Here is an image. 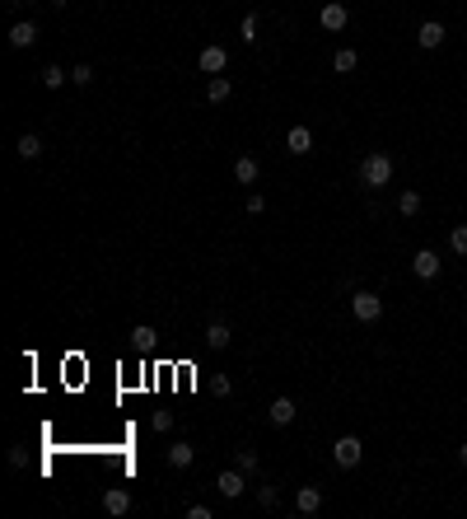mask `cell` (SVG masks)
Instances as JSON below:
<instances>
[{
	"label": "cell",
	"mask_w": 467,
	"mask_h": 519,
	"mask_svg": "<svg viewBox=\"0 0 467 519\" xmlns=\"http://www.w3.org/2000/svg\"><path fill=\"white\" fill-rule=\"evenodd\" d=\"M360 182H365V187H388V182H392V155H383V150L365 155V164H360Z\"/></svg>",
	"instance_id": "obj_1"
},
{
	"label": "cell",
	"mask_w": 467,
	"mask_h": 519,
	"mask_svg": "<svg viewBox=\"0 0 467 519\" xmlns=\"http://www.w3.org/2000/svg\"><path fill=\"white\" fill-rule=\"evenodd\" d=\"M285 150H290V155H309V150H313V131H309V126H290Z\"/></svg>",
	"instance_id": "obj_13"
},
{
	"label": "cell",
	"mask_w": 467,
	"mask_h": 519,
	"mask_svg": "<svg viewBox=\"0 0 467 519\" xmlns=\"http://www.w3.org/2000/svg\"><path fill=\"white\" fill-rule=\"evenodd\" d=\"M234 468L238 473H257V449H238L234 454Z\"/></svg>",
	"instance_id": "obj_22"
},
{
	"label": "cell",
	"mask_w": 467,
	"mask_h": 519,
	"mask_svg": "<svg viewBox=\"0 0 467 519\" xmlns=\"http://www.w3.org/2000/svg\"><path fill=\"white\" fill-rule=\"evenodd\" d=\"M155 430H173V412H155Z\"/></svg>",
	"instance_id": "obj_30"
},
{
	"label": "cell",
	"mask_w": 467,
	"mask_h": 519,
	"mask_svg": "<svg viewBox=\"0 0 467 519\" xmlns=\"http://www.w3.org/2000/svg\"><path fill=\"white\" fill-rule=\"evenodd\" d=\"M243 477H248V473H238V468H224V473L215 477V486H220V496H224V501H238V496H243V486H248Z\"/></svg>",
	"instance_id": "obj_6"
},
{
	"label": "cell",
	"mask_w": 467,
	"mask_h": 519,
	"mask_svg": "<svg viewBox=\"0 0 467 519\" xmlns=\"http://www.w3.org/2000/svg\"><path fill=\"white\" fill-rule=\"evenodd\" d=\"M14 150H19V159H38V155H43V136L23 131L19 141H14Z\"/></svg>",
	"instance_id": "obj_17"
},
{
	"label": "cell",
	"mask_w": 467,
	"mask_h": 519,
	"mask_svg": "<svg viewBox=\"0 0 467 519\" xmlns=\"http://www.w3.org/2000/svg\"><path fill=\"white\" fill-rule=\"evenodd\" d=\"M197 66L206 70V75H224V66H229V52H224L220 43H215V47H201V57H197Z\"/></svg>",
	"instance_id": "obj_5"
},
{
	"label": "cell",
	"mask_w": 467,
	"mask_h": 519,
	"mask_svg": "<svg viewBox=\"0 0 467 519\" xmlns=\"http://www.w3.org/2000/svg\"><path fill=\"white\" fill-rule=\"evenodd\" d=\"M412 271L421 276V281H434V276H439V253H434V248H421V253L412 258Z\"/></svg>",
	"instance_id": "obj_8"
},
{
	"label": "cell",
	"mask_w": 467,
	"mask_h": 519,
	"mask_svg": "<svg viewBox=\"0 0 467 519\" xmlns=\"http://www.w3.org/2000/svg\"><path fill=\"white\" fill-rule=\"evenodd\" d=\"M449 248L467 258V225H454V234H449Z\"/></svg>",
	"instance_id": "obj_24"
},
{
	"label": "cell",
	"mask_w": 467,
	"mask_h": 519,
	"mask_svg": "<svg viewBox=\"0 0 467 519\" xmlns=\"http://www.w3.org/2000/svg\"><path fill=\"white\" fill-rule=\"evenodd\" d=\"M33 43H38V23L33 19H19L10 28V47H19V52H23V47H33Z\"/></svg>",
	"instance_id": "obj_12"
},
{
	"label": "cell",
	"mask_w": 467,
	"mask_h": 519,
	"mask_svg": "<svg viewBox=\"0 0 467 519\" xmlns=\"http://www.w3.org/2000/svg\"><path fill=\"white\" fill-rule=\"evenodd\" d=\"M229 94H234V84L224 75H211V84H206V99L211 103H229Z\"/></svg>",
	"instance_id": "obj_18"
},
{
	"label": "cell",
	"mask_w": 467,
	"mask_h": 519,
	"mask_svg": "<svg viewBox=\"0 0 467 519\" xmlns=\"http://www.w3.org/2000/svg\"><path fill=\"white\" fill-rule=\"evenodd\" d=\"M295 510H300V515H318V510H323V486H300V491H295Z\"/></svg>",
	"instance_id": "obj_7"
},
{
	"label": "cell",
	"mask_w": 467,
	"mask_h": 519,
	"mask_svg": "<svg viewBox=\"0 0 467 519\" xmlns=\"http://www.w3.org/2000/svg\"><path fill=\"white\" fill-rule=\"evenodd\" d=\"M243 43H257V14H243Z\"/></svg>",
	"instance_id": "obj_27"
},
{
	"label": "cell",
	"mask_w": 467,
	"mask_h": 519,
	"mask_svg": "<svg viewBox=\"0 0 467 519\" xmlns=\"http://www.w3.org/2000/svg\"><path fill=\"white\" fill-rule=\"evenodd\" d=\"M131 342H136V346H141V351H150V346H155V342H159V332H155V327H150V323H141V327H136V332H131Z\"/></svg>",
	"instance_id": "obj_20"
},
{
	"label": "cell",
	"mask_w": 467,
	"mask_h": 519,
	"mask_svg": "<svg viewBox=\"0 0 467 519\" xmlns=\"http://www.w3.org/2000/svg\"><path fill=\"white\" fill-rule=\"evenodd\" d=\"M458 463H463V468H467V444H458Z\"/></svg>",
	"instance_id": "obj_33"
},
{
	"label": "cell",
	"mask_w": 467,
	"mask_h": 519,
	"mask_svg": "<svg viewBox=\"0 0 467 519\" xmlns=\"http://www.w3.org/2000/svg\"><path fill=\"white\" fill-rule=\"evenodd\" d=\"M168 468H192V459H197V449H192L187 440H178V444H168Z\"/></svg>",
	"instance_id": "obj_14"
},
{
	"label": "cell",
	"mask_w": 467,
	"mask_h": 519,
	"mask_svg": "<svg viewBox=\"0 0 467 519\" xmlns=\"http://www.w3.org/2000/svg\"><path fill=\"white\" fill-rule=\"evenodd\" d=\"M257 173H262V164H257L253 155H238V159H234V178H238V182H257Z\"/></svg>",
	"instance_id": "obj_16"
},
{
	"label": "cell",
	"mask_w": 467,
	"mask_h": 519,
	"mask_svg": "<svg viewBox=\"0 0 467 519\" xmlns=\"http://www.w3.org/2000/svg\"><path fill=\"white\" fill-rule=\"evenodd\" d=\"M229 342H234L229 323H220V318H215V323L206 327V346H211V351H224V346H229Z\"/></svg>",
	"instance_id": "obj_15"
},
{
	"label": "cell",
	"mask_w": 467,
	"mask_h": 519,
	"mask_svg": "<svg viewBox=\"0 0 467 519\" xmlns=\"http://www.w3.org/2000/svg\"><path fill=\"white\" fill-rule=\"evenodd\" d=\"M360 66V57H356V52H351V47H341V52H336V57H332V70H336V75H351V70H356Z\"/></svg>",
	"instance_id": "obj_19"
},
{
	"label": "cell",
	"mask_w": 467,
	"mask_h": 519,
	"mask_svg": "<svg viewBox=\"0 0 467 519\" xmlns=\"http://www.w3.org/2000/svg\"><path fill=\"white\" fill-rule=\"evenodd\" d=\"M23 463H28V449H23V444H19V449H10V468H23Z\"/></svg>",
	"instance_id": "obj_31"
},
{
	"label": "cell",
	"mask_w": 467,
	"mask_h": 519,
	"mask_svg": "<svg viewBox=\"0 0 467 519\" xmlns=\"http://www.w3.org/2000/svg\"><path fill=\"white\" fill-rule=\"evenodd\" d=\"M66 80H70V75H66L61 66H47V70H43V84H47V89H61Z\"/></svg>",
	"instance_id": "obj_23"
},
{
	"label": "cell",
	"mask_w": 467,
	"mask_h": 519,
	"mask_svg": "<svg viewBox=\"0 0 467 519\" xmlns=\"http://www.w3.org/2000/svg\"><path fill=\"white\" fill-rule=\"evenodd\" d=\"M295 417H300V412H295V403H290V398H276V403L267 407V421H271V426H276V430H285V426H290V421H295Z\"/></svg>",
	"instance_id": "obj_10"
},
{
	"label": "cell",
	"mask_w": 467,
	"mask_h": 519,
	"mask_svg": "<svg viewBox=\"0 0 467 519\" xmlns=\"http://www.w3.org/2000/svg\"><path fill=\"white\" fill-rule=\"evenodd\" d=\"M332 459L341 463V468H356V463L365 459V440H360V435H341V440L332 444Z\"/></svg>",
	"instance_id": "obj_2"
},
{
	"label": "cell",
	"mask_w": 467,
	"mask_h": 519,
	"mask_svg": "<svg viewBox=\"0 0 467 519\" xmlns=\"http://www.w3.org/2000/svg\"><path fill=\"white\" fill-rule=\"evenodd\" d=\"M187 519H211V506H187Z\"/></svg>",
	"instance_id": "obj_32"
},
{
	"label": "cell",
	"mask_w": 467,
	"mask_h": 519,
	"mask_svg": "<svg viewBox=\"0 0 467 519\" xmlns=\"http://www.w3.org/2000/svg\"><path fill=\"white\" fill-rule=\"evenodd\" d=\"M351 314H356L360 323H378V314H383V300H378L374 290H360L356 300H351Z\"/></svg>",
	"instance_id": "obj_3"
},
{
	"label": "cell",
	"mask_w": 467,
	"mask_h": 519,
	"mask_svg": "<svg viewBox=\"0 0 467 519\" xmlns=\"http://www.w3.org/2000/svg\"><path fill=\"white\" fill-rule=\"evenodd\" d=\"M211 388H215V398H229V393H234L229 374H215V379H211Z\"/></svg>",
	"instance_id": "obj_26"
},
{
	"label": "cell",
	"mask_w": 467,
	"mask_h": 519,
	"mask_svg": "<svg viewBox=\"0 0 467 519\" xmlns=\"http://www.w3.org/2000/svg\"><path fill=\"white\" fill-rule=\"evenodd\" d=\"M262 211H267V197L253 192V197H248V215H262Z\"/></svg>",
	"instance_id": "obj_28"
},
{
	"label": "cell",
	"mask_w": 467,
	"mask_h": 519,
	"mask_svg": "<svg viewBox=\"0 0 467 519\" xmlns=\"http://www.w3.org/2000/svg\"><path fill=\"white\" fill-rule=\"evenodd\" d=\"M397 211H402V215H407V220H412V215H416V211H421V192H412V187H407V192H402V197H397Z\"/></svg>",
	"instance_id": "obj_21"
},
{
	"label": "cell",
	"mask_w": 467,
	"mask_h": 519,
	"mask_svg": "<svg viewBox=\"0 0 467 519\" xmlns=\"http://www.w3.org/2000/svg\"><path fill=\"white\" fill-rule=\"evenodd\" d=\"M444 23H439V19H425L421 23V28H416V43H421L425 47V52H434V47H439V43H444Z\"/></svg>",
	"instance_id": "obj_9"
},
{
	"label": "cell",
	"mask_w": 467,
	"mask_h": 519,
	"mask_svg": "<svg viewBox=\"0 0 467 519\" xmlns=\"http://www.w3.org/2000/svg\"><path fill=\"white\" fill-rule=\"evenodd\" d=\"M257 501H262V506L271 510V506H276V501H280V496H276V486H262V491H257Z\"/></svg>",
	"instance_id": "obj_29"
},
{
	"label": "cell",
	"mask_w": 467,
	"mask_h": 519,
	"mask_svg": "<svg viewBox=\"0 0 467 519\" xmlns=\"http://www.w3.org/2000/svg\"><path fill=\"white\" fill-rule=\"evenodd\" d=\"M52 5H56V10H66V5H70V0H52Z\"/></svg>",
	"instance_id": "obj_34"
},
{
	"label": "cell",
	"mask_w": 467,
	"mask_h": 519,
	"mask_svg": "<svg viewBox=\"0 0 467 519\" xmlns=\"http://www.w3.org/2000/svg\"><path fill=\"white\" fill-rule=\"evenodd\" d=\"M70 84H94V70L79 61V66H70Z\"/></svg>",
	"instance_id": "obj_25"
},
{
	"label": "cell",
	"mask_w": 467,
	"mask_h": 519,
	"mask_svg": "<svg viewBox=\"0 0 467 519\" xmlns=\"http://www.w3.org/2000/svg\"><path fill=\"white\" fill-rule=\"evenodd\" d=\"M318 23H323V28H327V33H341V28H346V23H351V10H346V5H341V0H327V5H323V10H318Z\"/></svg>",
	"instance_id": "obj_4"
},
{
	"label": "cell",
	"mask_w": 467,
	"mask_h": 519,
	"mask_svg": "<svg viewBox=\"0 0 467 519\" xmlns=\"http://www.w3.org/2000/svg\"><path fill=\"white\" fill-rule=\"evenodd\" d=\"M103 510H108V515H126V510H131V491H126V486H108V491H103Z\"/></svg>",
	"instance_id": "obj_11"
}]
</instances>
